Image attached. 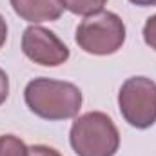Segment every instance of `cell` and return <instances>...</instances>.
Wrapping results in <instances>:
<instances>
[{
    "label": "cell",
    "instance_id": "8",
    "mask_svg": "<svg viewBox=\"0 0 156 156\" xmlns=\"http://www.w3.org/2000/svg\"><path fill=\"white\" fill-rule=\"evenodd\" d=\"M0 156H29V149L26 144L13 136V134H2L0 136Z\"/></svg>",
    "mask_w": 156,
    "mask_h": 156
},
{
    "label": "cell",
    "instance_id": "1",
    "mask_svg": "<svg viewBox=\"0 0 156 156\" xmlns=\"http://www.w3.org/2000/svg\"><path fill=\"white\" fill-rule=\"evenodd\" d=\"M26 104L31 113L45 120H67L82 107V91L75 83L53 78H35L26 85Z\"/></svg>",
    "mask_w": 156,
    "mask_h": 156
},
{
    "label": "cell",
    "instance_id": "2",
    "mask_svg": "<svg viewBox=\"0 0 156 156\" xmlns=\"http://www.w3.org/2000/svg\"><path fill=\"white\" fill-rule=\"evenodd\" d=\"M69 140L78 156H115L120 133L105 113L91 111L75 120Z\"/></svg>",
    "mask_w": 156,
    "mask_h": 156
},
{
    "label": "cell",
    "instance_id": "11",
    "mask_svg": "<svg viewBox=\"0 0 156 156\" xmlns=\"http://www.w3.org/2000/svg\"><path fill=\"white\" fill-rule=\"evenodd\" d=\"M7 94H9V78L5 75V71L0 69V105L5 102Z\"/></svg>",
    "mask_w": 156,
    "mask_h": 156
},
{
    "label": "cell",
    "instance_id": "12",
    "mask_svg": "<svg viewBox=\"0 0 156 156\" xmlns=\"http://www.w3.org/2000/svg\"><path fill=\"white\" fill-rule=\"evenodd\" d=\"M5 38H7V24H5L4 16L0 15V47L5 44Z\"/></svg>",
    "mask_w": 156,
    "mask_h": 156
},
{
    "label": "cell",
    "instance_id": "13",
    "mask_svg": "<svg viewBox=\"0 0 156 156\" xmlns=\"http://www.w3.org/2000/svg\"><path fill=\"white\" fill-rule=\"evenodd\" d=\"M136 5H142V7H147V5H156V0H129Z\"/></svg>",
    "mask_w": 156,
    "mask_h": 156
},
{
    "label": "cell",
    "instance_id": "3",
    "mask_svg": "<svg viewBox=\"0 0 156 156\" xmlns=\"http://www.w3.org/2000/svg\"><path fill=\"white\" fill-rule=\"evenodd\" d=\"M125 42V26L116 13L98 11L82 20L76 44L89 55H113Z\"/></svg>",
    "mask_w": 156,
    "mask_h": 156
},
{
    "label": "cell",
    "instance_id": "4",
    "mask_svg": "<svg viewBox=\"0 0 156 156\" xmlns=\"http://www.w3.org/2000/svg\"><path fill=\"white\" fill-rule=\"evenodd\" d=\"M120 113L136 129H147L156 122V83L151 78L133 76L118 93Z\"/></svg>",
    "mask_w": 156,
    "mask_h": 156
},
{
    "label": "cell",
    "instance_id": "5",
    "mask_svg": "<svg viewBox=\"0 0 156 156\" xmlns=\"http://www.w3.org/2000/svg\"><path fill=\"white\" fill-rule=\"evenodd\" d=\"M22 51L29 60L45 67H56L69 58L67 45L53 31L40 26H31L24 31Z\"/></svg>",
    "mask_w": 156,
    "mask_h": 156
},
{
    "label": "cell",
    "instance_id": "9",
    "mask_svg": "<svg viewBox=\"0 0 156 156\" xmlns=\"http://www.w3.org/2000/svg\"><path fill=\"white\" fill-rule=\"evenodd\" d=\"M144 40L151 49L156 51V15L147 18V22L144 26Z\"/></svg>",
    "mask_w": 156,
    "mask_h": 156
},
{
    "label": "cell",
    "instance_id": "10",
    "mask_svg": "<svg viewBox=\"0 0 156 156\" xmlns=\"http://www.w3.org/2000/svg\"><path fill=\"white\" fill-rule=\"evenodd\" d=\"M29 156H62L56 149L47 145H33L29 147Z\"/></svg>",
    "mask_w": 156,
    "mask_h": 156
},
{
    "label": "cell",
    "instance_id": "6",
    "mask_svg": "<svg viewBox=\"0 0 156 156\" xmlns=\"http://www.w3.org/2000/svg\"><path fill=\"white\" fill-rule=\"evenodd\" d=\"M15 13L33 24L58 20L64 5L60 0H9Z\"/></svg>",
    "mask_w": 156,
    "mask_h": 156
},
{
    "label": "cell",
    "instance_id": "7",
    "mask_svg": "<svg viewBox=\"0 0 156 156\" xmlns=\"http://www.w3.org/2000/svg\"><path fill=\"white\" fill-rule=\"evenodd\" d=\"M60 2L67 11H71L75 15L89 16V15H94V13L102 11V7L105 5L107 0H60Z\"/></svg>",
    "mask_w": 156,
    "mask_h": 156
}]
</instances>
